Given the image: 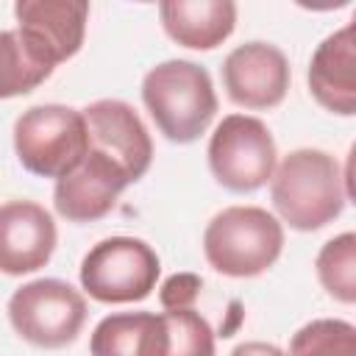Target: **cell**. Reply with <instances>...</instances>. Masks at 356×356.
I'll return each instance as SVG.
<instances>
[{
  "mask_svg": "<svg viewBox=\"0 0 356 356\" xmlns=\"http://www.w3.org/2000/svg\"><path fill=\"white\" fill-rule=\"evenodd\" d=\"M270 197L281 222L295 231H320L334 222L348 203L345 172L331 153L298 147L275 164Z\"/></svg>",
  "mask_w": 356,
  "mask_h": 356,
  "instance_id": "6da1fadb",
  "label": "cell"
},
{
  "mask_svg": "<svg viewBox=\"0 0 356 356\" xmlns=\"http://www.w3.org/2000/svg\"><path fill=\"white\" fill-rule=\"evenodd\" d=\"M142 103L159 134L175 145H189L209 131L217 114V92L203 64L170 58L142 78Z\"/></svg>",
  "mask_w": 356,
  "mask_h": 356,
  "instance_id": "7a4b0ae2",
  "label": "cell"
},
{
  "mask_svg": "<svg viewBox=\"0 0 356 356\" xmlns=\"http://www.w3.org/2000/svg\"><path fill=\"white\" fill-rule=\"evenodd\" d=\"M284 250V225L261 206H228L203 231L206 261L228 278L267 273Z\"/></svg>",
  "mask_w": 356,
  "mask_h": 356,
  "instance_id": "3957f363",
  "label": "cell"
},
{
  "mask_svg": "<svg viewBox=\"0 0 356 356\" xmlns=\"http://www.w3.org/2000/svg\"><path fill=\"white\" fill-rule=\"evenodd\" d=\"M14 153L28 172L58 181L89 153L83 114L61 103L25 108L14 120Z\"/></svg>",
  "mask_w": 356,
  "mask_h": 356,
  "instance_id": "277c9868",
  "label": "cell"
},
{
  "mask_svg": "<svg viewBox=\"0 0 356 356\" xmlns=\"http://www.w3.org/2000/svg\"><path fill=\"white\" fill-rule=\"evenodd\" d=\"M161 275L156 250L136 236H108L92 245L81 261V286L97 303H139Z\"/></svg>",
  "mask_w": 356,
  "mask_h": 356,
  "instance_id": "5b68a950",
  "label": "cell"
},
{
  "mask_svg": "<svg viewBox=\"0 0 356 356\" xmlns=\"http://www.w3.org/2000/svg\"><path fill=\"white\" fill-rule=\"evenodd\" d=\"M8 320L36 348H67L86 323V298L61 278H36L8 298Z\"/></svg>",
  "mask_w": 356,
  "mask_h": 356,
  "instance_id": "8992f818",
  "label": "cell"
},
{
  "mask_svg": "<svg viewBox=\"0 0 356 356\" xmlns=\"http://www.w3.org/2000/svg\"><path fill=\"white\" fill-rule=\"evenodd\" d=\"M209 170L228 192L261 189L278 164V150L270 128L250 114H228L217 122L209 139Z\"/></svg>",
  "mask_w": 356,
  "mask_h": 356,
  "instance_id": "52a82bcc",
  "label": "cell"
},
{
  "mask_svg": "<svg viewBox=\"0 0 356 356\" xmlns=\"http://www.w3.org/2000/svg\"><path fill=\"white\" fill-rule=\"evenodd\" d=\"M81 114L89 134V150L111 159L125 172L128 184H136L153 161V139L136 108L125 100L103 97L89 103Z\"/></svg>",
  "mask_w": 356,
  "mask_h": 356,
  "instance_id": "ba28073f",
  "label": "cell"
},
{
  "mask_svg": "<svg viewBox=\"0 0 356 356\" xmlns=\"http://www.w3.org/2000/svg\"><path fill=\"white\" fill-rule=\"evenodd\" d=\"M220 75L225 95L250 111L275 108L284 103L292 81L289 58L270 42H245L234 47L225 56Z\"/></svg>",
  "mask_w": 356,
  "mask_h": 356,
  "instance_id": "9c48e42d",
  "label": "cell"
},
{
  "mask_svg": "<svg viewBox=\"0 0 356 356\" xmlns=\"http://www.w3.org/2000/svg\"><path fill=\"white\" fill-rule=\"evenodd\" d=\"M17 33L53 70L72 58L86 36L89 3L83 0H19L14 3Z\"/></svg>",
  "mask_w": 356,
  "mask_h": 356,
  "instance_id": "30bf717a",
  "label": "cell"
},
{
  "mask_svg": "<svg viewBox=\"0 0 356 356\" xmlns=\"http://www.w3.org/2000/svg\"><path fill=\"white\" fill-rule=\"evenodd\" d=\"M125 172L97 150H89L83 161L61 175L53 186V206L70 222H95L106 217L125 192Z\"/></svg>",
  "mask_w": 356,
  "mask_h": 356,
  "instance_id": "8fae6325",
  "label": "cell"
},
{
  "mask_svg": "<svg viewBox=\"0 0 356 356\" xmlns=\"http://www.w3.org/2000/svg\"><path fill=\"white\" fill-rule=\"evenodd\" d=\"M58 231L50 211L33 200L0 206V273L28 275L42 270L56 250Z\"/></svg>",
  "mask_w": 356,
  "mask_h": 356,
  "instance_id": "7c38bea8",
  "label": "cell"
},
{
  "mask_svg": "<svg viewBox=\"0 0 356 356\" xmlns=\"http://www.w3.org/2000/svg\"><path fill=\"white\" fill-rule=\"evenodd\" d=\"M309 92L331 114H356V42L353 22L328 33L309 61Z\"/></svg>",
  "mask_w": 356,
  "mask_h": 356,
  "instance_id": "4fadbf2b",
  "label": "cell"
},
{
  "mask_svg": "<svg viewBox=\"0 0 356 356\" xmlns=\"http://www.w3.org/2000/svg\"><path fill=\"white\" fill-rule=\"evenodd\" d=\"M164 33L189 50L220 47L236 25V3L231 0H164L159 3Z\"/></svg>",
  "mask_w": 356,
  "mask_h": 356,
  "instance_id": "5bb4252c",
  "label": "cell"
},
{
  "mask_svg": "<svg viewBox=\"0 0 356 356\" xmlns=\"http://www.w3.org/2000/svg\"><path fill=\"white\" fill-rule=\"evenodd\" d=\"M142 356H214V331L195 309L153 314Z\"/></svg>",
  "mask_w": 356,
  "mask_h": 356,
  "instance_id": "9a60e30c",
  "label": "cell"
},
{
  "mask_svg": "<svg viewBox=\"0 0 356 356\" xmlns=\"http://www.w3.org/2000/svg\"><path fill=\"white\" fill-rule=\"evenodd\" d=\"M50 75L53 67L31 50V44L17 33V28L0 31V100L28 95Z\"/></svg>",
  "mask_w": 356,
  "mask_h": 356,
  "instance_id": "2e32d148",
  "label": "cell"
},
{
  "mask_svg": "<svg viewBox=\"0 0 356 356\" xmlns=\"http://www.w3.org/2000/svg\"><path fill=\"white\" fill-rule=\"evenodd\" d=\"M320 286L339 303L356 300V236L345 231L328 239L314 259Z\"/></svg>",
  "mask_w": 356,
  "mask_h": 356,
  "instance_id": "e0dca14e",
  "label": "cell"
},
{
  "mask_svg": "<svg viewBox=\"0 0 356 356\" xmlns=\"http://www.w3.org/2000/svg\"><path fill=\"white\" fill-rule=\"evenodd\" d=\"M150 317L153 312H122V314L103 317L89 337V353L92 356H142V342H145Z\"/></svg>",
  "mask_w": 356,
  "mask_h": 356,
  "instance_id": "ac0fdd59",
  "label": "cell"
},
{
  "mask_svg": "<svg viewBox=\"0 0 356 356\" xmlns=\"http://www.w3.org/2000/svg\"><path fill=\"white\" fill-rule=\"evenodd\" d=\"M286 356H356V325L339 317H320L292 334Z\"/></svg>",
  "mask_w": 356,
  "mask_h": 356,
  "instance_id": "d6986e66",
  "label": "cell"
},
{
  "mask_svg": "<svg viewBox=\"0 0 356 356\" xmlns=\"http://www.w3.org/2000/svg\"><path fill=\"white\" fill-rule=\"evenodd\" d=\"M200 286H203V281H200V275H195V273H178V275L167 278L164 286H161V295H159L164 312L192 309L195 298L200 295Z\"/></svg>",
  "mask_w": 356,
  "mask_h": 356,
  "instance_id": "ffe728a7",
  "label": "cell"
},
{
  "mask_svg": "<svg viewBox=\"0 0 356 356\" xmlns=\"http://www.w3.org/2000/svg\"><path fill=\"white\" fill-rule=\"evenodd\" d=\"M231 356H286L278 345L273 342H261V339H250V342H242L231 350Z\"/></svg>",
  "mask_w": 356,
  "mask_h": 356,
  "instance_id": "44dd1931",
  "label": "cell"
}]
</instances>
